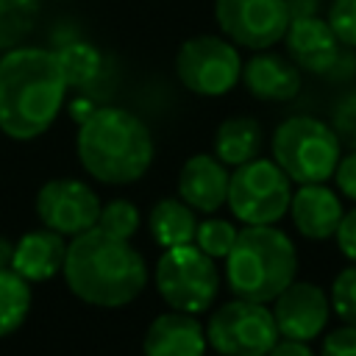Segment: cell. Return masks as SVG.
Segmentation results:
<instances>
[{"instance_id": "cell-10", "label": "cell", "mask_w": 356, "mask_h": 356, "mask_svg": "<svg viewBox=\"0 0 356 356\" xmlns=\"http://www.w3.org/2000/svg\"><path fill=\"white\" fill-rule=\"evenodd\" d=\"M214 19L234 44L267 50L284 39L289 11L286 0H214Z\"/></svg>"}, {"instance_id": "cell-14", "label": "cell", "mask_w": 356, "mask_h": 356, "mask_svg": "<svg viewBox=\"0 0 356 356\" xmlns=\"http://www.w3.org/2000/svg\"><path fill=\"white\" fill-rule=\"evenodd\" d=\"M228 167L211 153H195L178 172V197L195 211L211 214L225 206L228 197Z\"/></svg>"}, {"instance_id": "cell-16", "label": "cell", "mask_w": 356, "mask_h": 356, "mask_svg": "<svg viewBox=\"0 0 356 356\" xmlns=\"http://www.w3.org/2000/svg\"><path fill=\"white\" fill-rule=\"evenodd\" d=\"M64 256H67L64 236L53 228H39V231L22 234L14 242L8 267L17 275H22L28 284H42L61 273Z\"/></svg>"}, {"instance_id": "cell-7", "label": "cell", "mask_w": 356, "mask_h": 356, "mask_svg": "<svg viewBox=\"0 0 356 356\" xmlns=\"http://www.w3.org/2000/svg\"><path fill=\"white\" fill-rule=\"evenodd\" d=\"M292 178L275 164V159H250L234 167L228 178L225 206L245 225H270L289 211Z\"/></svg>"}, {"instance_id": "cell-29", "label": "cell", "mask_w": 356, "mask_h": 356, "mask_svg": "<svg viewBox=\"0 0 356 356\" xmlns=\"http://www.w3.org/2000/svg\"><path fill=\"white\" fill-rule=\"evenodd\" d=\"M334 131H337L339 142H348L350 147H356V95H348V97L337 106Z\"/></svg>"}, {"instance_id": "cell-2", "label": "cell", "mask_w": 356, "mask_h": 356, "mask_svg": "<svg viewBox=\"0 0 356 356\" xmlns=\"http://www.w3.org/2000/svg\"><path fill=\"white\" fill-rule=\"evenodd\" d=\"M61 275L78 300L103 309L128 306L147 286L145 256L131 245V239L114 236L97 225L67 242Z\"/></svg>"}, {"instance_id": "cell-24", "label": "cell", "mask_w": 356, "mask_h": 356, "mask_svg": "<svg viewBox=\"0 0 356 356\" xmlns=\"http://www.w3.org/2000/svg\"><path fill=\"white\" fill-rule=\"evenodd\" d=\"M139 222H142L139 209L125 197L108 200L106 206H100V214H97V228L114 236H122V239H131L139 231Z\"/></svg>"}, {"instance_id": "cell-9", "label": "cell", "mask_w": 356, "mask_h": 356, "mask_svg": "<svg viewBox=\"0 0 356 356\" xmlns=\"http://www.w3.org/2000/svg\"><path fill=\"white\" fill-rule=\"evenodd\" d=\"M175 72L184 89L200 97L228 95L242 75V58L231 39L200 33L186 39L175 53Z\"/></svg>"}, {"instance_id": "cell-12", "label": "cell", "mask_w": 356, "mask_h": 356, "mask_svg": "<svg viewBox=\"0 0 356 356\" xmlns=\"http://www.w3.org/2000/svg\"><path fill=\"white\" fill-rule=\"evenodd\" d=\"M273 317L281 337L312 342L317 339L331 317V300L328 292L312 281H292L286 284L273 300Z\"/></svg>"}, {"instance_id": "cell-6", "label": "cell", "mask_w": 356, "mask_h": 356, "mask_svg": "<svg viewBox=\"0 0 356 356\" xmlns=\"http://www.w3.org/2000/svg\"><path fill=\"white\" fill-rule=\"evenodd\" d=\"M156 292L159 298L178 312L200 314L209 312L220 292V270L209 253L195 242L164 248L156 261Z\"/></svg>"}, {"instance_id": "cell-18", "label": "cell", "mask_w": 356, "mask_h": 356, "mask_svg": "<svg viewBox=\"0 0 356 356\" xmlns=\"http://www.w3.org/2000/svg\"><path fill=\"white\" fill-rule=\"evenodd\" d=\"M239 81L245 83V89L259 97V100H273V103H284L292 100L300 92V70L292 58L259 50L248 64H242V75Z\"/></svg>"}, {"instance_id": "cell-11", "label": "cell", "mask_w": 356, "mask_h": 356, "mask_svg": "<svg viewBox=\"0 0 356 356\" xmlns=\"http://www.w3.org/2000/svg\"><path fill=\"white\" fill-rule=\"evenodd\" d=\"M33 206L42 225L58 231L61 236H75L97 225V214H100L97 192L78 178H53L42 184Z\"/></svg>"}, {"instance_id": "cell-21", "label": "cell", "mask_w": 356, "mask_h": 356, "mask_svg": "<svg viewBox=\"0 0 356 356\" xmlns=\"http://www.w3.org/2000/svg\"><path fill=\"white\" fill-rule=\"evenodd\" d=\"M31 312V284L11 267H0V339L11 337Z\"/></svg>"}, {"instance_id": "cell-19", "label": "cell", "mask_w": 356, "mask_h": 356, "mask_svg": "<svg viewBox=\"0 0 356 356\" xmlns=\"http://www.w3.org/2000/svg\"><path fill=\"white\" fill-rule=\"evenodd\" d=\"M195 228H197L195 209L189 203H184L181 197H161V200L153 203V209L147 214L150 239L161 250L195 242Z\"/></svg>"}, {"instance_id": "cell-35", "label": "cell", "mask_w": 356, "mask_h": 356, "mask_svg": "<svg viewBox=\"0 0 356 356\" xmlns=\"http://www.w3.org/2000/svg\"><path fill=\"white\" fill-rule=\"evenodd\" d=\"M11 250H14V245L6 242V239H0V267H8V261H11Z\"/></svg>"}, {"instance_id": "cell-13", "label": "cell", "mask_w": 356, "mask_h": 356, "mask_svg": "<svg viewBox=\"0 0 356 356\" xmlns=\"http://www.w3.org/2000/svg\"><path fill=\"white\" fill-rule=\"evenodd\" d=\"M284 42L289 58L306 72H328L339 58V39L320 14L289 19Z\"/></svg>"}, {"instance_id": "cell-5", "label": "cell", "mask_w": 356, "mask_h": 356, "mask_svg": "<svg viewBox=\"0 0 356 356\" xmlns=\"http://www.w3.org/2000/svg\"><path fill=\"white\" fill-rule=\"evenodd\" d=\"M342 156L337 131L309 114L286 117L273 131V159L295 184H323Z\"/></svg>"}, {"instance_id": "cell-23", "label": "cell", "mask_w": 356, "mask_h": 356, "mask_svg": "<svg viewBox=\"0 0 356 356\" xmlns=\"http://www.w3.org/2000/svg\"><path fill=\"white\" fill-rule=\"evenodd\" d=\"M36 0H0V53L22 44L36 28Z\"/></svg>"}, {"instance_id": "cell-31", "label": "cell", "mask_w": 356, "mask_h": 356, "mask_svg": "<svg viewBox=\"0 0 356 356\" xmlns=\"http://www.w3.org/2000/svg\"><path fill=\"white\" fill-rule=\"evenodd\" d=\"M334 239H337L339 253H342L348 261H356V203H353V209H350V211H345V214H342V220H339V225H337Z\"/></svg>"}, {"instance_id": "cell-15", "label": "cell", "mask_w": 356, "mask_h": 356, "mask_svg": "<svg viewBox=\"0 0 356 356\" xmlns=\"http://www.w3.org/2000/svg\"><path fill=\"white\" fill-rule=\"evenodd\" d=\"M289 214L300 236L306 239H331L345 214L342 200L334 189L323 184H298L289 197Z\"/></svg>"}, {"instance_id": "cell-27", "label": "cell", "mask_w": 356, "mask_h": 356, "mask_svg": "<svg viewBox=\"0 0 356 356\" xmlns=\"http://www.w3.org/2000/svg\"><path fill=\"white\" fill-rule=\"evenodd\" d=\"M325 22L345 47H356V0H331Z\"/></svg>"}, {"instance_id": "cell-28", "label": "cell", "mask_w": 356, "mask_h": 356, "mask_svg": "<svg viewBox=\"0 0 356 356\" xmlns=\"http://www.w3.org/2000/svg\"><path fill=\"white\" fill-rule=\"evenodd\" d=\"M320 350L328 353V356H356V325L342 323L339 328L325 334Z\"/></svg>"}, {"instance_id": "cell-1", "label": "cell", "mask_w": 356, "mask_h": 356, "mask_svg": "<svg viewBox=\"0 0 356 356\" xmlns=\"http://www.w3.org/2000/svg\"><path fill=\"white\" fill-rule=\"evenodd\" d=\"M67 81L56 50L17 44L0 56V131L28 142L42 136L58 117Z\"/></svg>"}, {"instance_id": "cell-34", "label": "cell", "mask_w": 356, "mask_h": 356, "mask_svg": "<svg viewBox=\"0 0 356 356\" xmlns=\"http://www.w3.org/2000/svg\"><path fill=\"white\" fill-rule=\"evenodd\" d=\"M97 106L92 103V100H86V97H78V100H72V106H70V114H72V120L81 125L92 111H95Z\"/></svg>"}, {"instance_id": "cell-17", "label": "cell", "mask_w": 356, "mask_h": 356, "mask_svg": "<svg viewBox=\"0 0 356 356\" xmlns=\"http://www.w3.org/2000/svg\"><path fill=\"white\" fill-rule=\"evenodd\" d=\"M145 353L150 356H197L209 348L206 328L200 325L197 314L189 312H164L159 314L142 339Z\"/></svg>"}, {"instance_id": "cell-26", "label": "cell", "mask_w": 356, "mask_h": 356, "mask_svg": "<svg viewBox=\"0 0 356 356\" xmlns=\"http://www.w3.org/2000/svg\"><path fill=\"white\" fill-rule=\"evenodd\" d=\"M328 300H331V312L342 323L356 325V261H350V267L337 273L331 292H328Z\"/></svg>"}, {"instance_id": "cell-4", "label": "cell", "mask_w": 356, "mask_h": 356, "mask_svg": "<svg viewBox=\"0 0 356 356\" xmlns=\"http://www.w3.org/2000/svg\"><path fill=\"white\" fill-rule=\"evenodd\" d=\"M225 281L236 298L270 303L298 273V250L292 239L270 225H245L236 231L225 253Z\"/></svg>"}, {"instance_id": "cell-8", "label": "cell", "mask_w": 356, "mask_h": 356, "mask_svg": "<svg viewBox=\"0 0 356 356\" xmlns=\"http://www.w3.org/2000/svg\"><path fill=\"white\" fill-rule=\"evenodd\" d=\"M278 337L273 309L250 298L222 303L206 323V342L222 356H264L273 350Z\"/></svg>"}, {"instance_id": "cell-20", "label": "cell", "mask_w": 356, "mask_h": 356, "mask_svg": "<svg viewBox=\"0 0 356 356\" xmlns=\"http://www.w3.org/2000/svg\"><path fill=\"white\" fill-rule=\"evenodd\" d=\"M264 134L253 117H228L214 134V156L225 167H239L261 153Z\"/></svg>"}, {"instance_id": "cell-22", "label": "cell", "mask_w": 356, "mask_h": 356, "mask_svg": "<svg viewBox=\"0 0 356 356\" xmlns=\"http://www.w3.org/2000/svg\"><path fill=\"white\" fill-rule=\"evenodd\" d=\"M56 58H58L67 86H89L100 75V67H103L100 50L83 39H72V42L56 47Z\"/></svg>"}, {"instance_id": "cell-30", "label": "cell", "mask_w": 356, "mask_h": 356, "mask_svg": "<svg viewBox=\"0 0 356 356\" xmlns=\"http://www.w3.org/2000/svg\"><path fill=\"white\" fill-rule=\"evenodd\" d=\"M334 184L339 189V195H345L350 203H356V150L348 156H339L337 170H334Z\"/></svg>"}, {"instance_id": "cell-3", "label": "cell", "mask_w": 356, "mask_h": 356, "mask_svg": "<svg viewBox=\"0 0 356 356\" xmlns=\"http://www.w3.org/2000/svg\"><path fill=\"white\" fill-rule=\"evenodd\" d=\"M75 150L81 167L111 186L139 181L156 156L150 128L122 106H97L78 125Z\"/></svg>"}, {"instance_id": "cell-33", "label": "cell", "mask_w": 356, "mask_h": 356, "mask_svg": "<svg viewBox=\"0 0 356 356\" xmlns=\"http://www.w3.org/2000/svg\"><path fill=\"white\" fill-rule=\"evenodd\" d=\"M286 11H289V19L312 17V14L320 11V0H286Z\"/></svg>"}, {"instance_id": "cell-25", "label": "cell", "mask_w": 356, "mask_h": 356, "mask_svg": "<svg viewBox=\"0 0 356 356\" xmlns=\"http://www.w3.org/2000/svg\"><path fill=\"white\" fill-rule=\"evenodd\" d=\"M236 239V228L234 222L222 220V217H209V220H197V228H195V245L209 253L214 261L217 259H225V253L231 250Z\"/></svg>"}, {"instance_id": "cell-32", "label": "cell", "mask_w": 356, "mask_h": 356, "mask_svg": "<svg viewBox=\"0 0 356 356\" xmlns=\"http://www.w3.org/2000/svg\"><path fill=\"white\" fill-rule=\"evenodd\" d=\"M275 356H312V345L303 339H292V337H278L273 350Z\"/></svg>"}]
</instances>
